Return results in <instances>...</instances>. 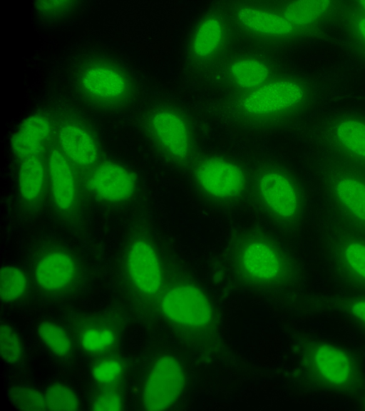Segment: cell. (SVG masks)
<instances>
[{
    "label": "cell",
    "mask_w": 365,
    "mask_h": 411,
    "mask_svg": "<svg viewBox=\"0 0 365 411\" xmlns=\"http://www.w3.org/2000/svg\"><path fill=\"white\" fill-rule=\"evenodd\" d=\"M9 395L11 404L18 410L27 411L47 410L45 395L35 388L19 385L13 387Z\"/></svg>",
    "instance_id": "27"
},
{
    "label": "cell",
    "mask_w": 365,
    "mask_h": 411,
    "mask_svg": "<svg viewBox=\"0 0 365 411\" xmlns=\"http://www.w3.org/2000/svg\"><path fill=\"white\" fill-rule=\"evenodd\" d=\"M349 314L365 328V298L351 300L347 307Z\"/></svg>",
    "instance_id": "33"
},
{
    "label": "cell",
    "mask_w": 365,
    "mask_h": 411,
    "mask_svg": "<svg viewBox=\"0 0 365 411\" xmlns=\"http://www.w3.org/2000/svg\"><path fill=\"white\" fill-rule=\"evenodd\" d=\"M49 197L57 215L68 224L78 222L81 213L80 183L73 166L60 150L53 148L46 160Z\"/></svg>",
    "instance_id": "6"
},
{
    "label": "cell",
    "mask_w": 365,
    "mask_h": 411,
    "mask_svg": "<svg viewBox=\"0 0 365 411\" xmlns=\"http://www.w3.org/2000/svg\"><path fill=\"white\" fill-rule=\"evenodd\" d=\"M123 400L119 395L106 392L98 395L92 403L95 411H119L123 410Z\"/></svg>",
    "instance_id": "32"
},
{
    "label": "cell",
    "mask_w": 365,
    "mask_h": 411,
    "mask_svg": "<svg viewBox=\"0 0 365 411\" xmlns=\"http://www.w3.org/2000/svg\"><path fill=\"white\" fill-rule=\"evenodd\" d=\"M47 410L53 411L77 410L80 402L75 392L61 383L48 386L45 394Z\"/></svg>",
    "instance_id": "26"
},
{
    "label": "cell",
    "mask_w": 365,
    "mask_h": 411,
    "mask_svg": "<svg viewBox=\"0 0 365 411\" xmlns=\"http://www.w3.org/2000/svg\"><path fill=\"white\" fill-rule=\"evenodd\" d=\"M34 275L38 287L47 292H59L71 286L78 275L77 260L69 249L55 241H46L38 250Z\"/></svg>",
    "instance_id": "10"
},
{
    "label": "cell",
    "mask_w": 365,
    "mask_h": 411,
    "mask_svg": "<svg viewBox=\"0 0 365 411\" xmlns=\"http://www.w3.org/2000/svg\"><path fill=\"white\" fill-rule=\"evenodd\" d=\"M333 134L340 146L349 153L365 158V121L356 117H345L333 126Z\"/></svg>",
    "instance_id": "18"
},
{
    "label": "cell",
    "mask_w": 365,
    "mask_h": 411,
    "mask_svg": "<svg viewBox=\"0 0 365 411\" xmlns=\"http://www.w3.org/2000/svg\"><path fill=\"white\" fill-rule=\"evenodd\" d=\"M227 255L235 279L251 289L276 290L295 275L294 262L272 235L259 228H245L229 240Z\"/></svg>",
    "instance_id": "1"
},
{
    "label": "cell",
    "mask_w": 365,
    "mask_h": 411,
    "mask_svg": "<svg viewBox=\"0 0 365 411\" xmlns=\"http://www.w3.org/2000/svg\"><path fill=\"white\" fill-rule=\"evenodd\" d=\"M161 309L167 319L186 328H202L212 317L207 295L198 286L187 282L177 283L166 291Z\"/></svg>",
    "instance_id": "9"
},
{
    "label": "cell",
    "mask_w": 365,
    "mask_h": 411,
    "mask_svg": "<svg viewBox=\"0 0 365 411\" xmlns=\"http://www.w3.org/2000/svg\"><path fill=\"white\" fill-rule=\"evenodd\" d=\"M355 28L358 34L365 41V16L357 19L355 23Z\"/></svg>",
    "instance_id": "34"
},
{
    "label": "cell",
    "mask_w": 365,
    "mask_h": 411,
    "mask_svg": "<svg viewBox=\"0 0 365 411\" xmlns=\"http://www.w3.org/2000/svg\"><path fill=\"white\" fill-rule=\"evenodd\" d=\"M0 275V296L2 301L13 302L24 294L27 279L21 269L14 265H3Z\"/></svg>",
    "instance_id": "25"
},
{
    "label": "cell",
    "mask_w": 365,
    "mask_h": 411,
    "mask_svg": "<svg viewBox=\"0 0 365 411\" xmlns=\"http://www.w3.org/2000/svg\"><path fill=\"white\" fill-rule=\"evenodd\" d=\"M358 4L360 5L362 10L365 11V0L359 1H358Z\"/></svg>",
    "instance_id": "35"
},
{
    "label": "cell",
    "mask_w": 365,
    "mask_h": 411,
    "mask_svg": "<svg viewBox=\"0 0 365 411\" xmlns=\"http://www.w3.org/2000/svg\"><path fill=\"white\" fill-rule=\"evenodd\" d=\"M38 336L46 347L56 356L66 357L72 349V342L66 331L50 321H43L36 328Z\"/></svg>",
    "instance_id": "22"
},
{
    "label": "cell",
    "mask_w": 365,
    "mask_h": 411,
    "mask_svg": "<svg viewBox=\"0 0 365 411\" xmlns=\"http://www.w3.org/2000/svg\"><path fill=\"white\" fill-rule=\"evenodd\" d=\"M305 97V91L300 84L282 80L257 88L242 101L241 106L249 113L265 115L297 106Z\"/></svg>",
    "instance_id": "13"
},
{
    "label": "cell",
    "mask_w": 365,
    "mask_h": 411,
    "mask_svg": "<svg viewBox=\"0 0 365 411\" xmlns=\"http://www.w3.org/2000/svg\"><path fill=\"white\" fill-rule=\"evenodd\" d=\"M74 2L68 1H38L36 2L38 12L48 18L62 16L70 11Z\"/></svg>",
    "instance_id": "31"
},
{
    "label": "cell",
    "mask_w": 365,
    "mask_h": 411,
    "mask_svg": "<svg viewBox=\"0 0 365 411\" xmlns=\"http://www.w3.org/2000/svg\"><path fill=\"white\" fill-rule=\"evenodd\" d=\"M20 201L29 211H37L49 196L46 162L41 155L20 161L17 177Z\"/></svg>",
    "instance_id": "14"
},
{
    "label": "cell",
    "mask_w": 365,
    "mask_h": 411,
    "mask_svg": "<svg viewBox=\"0 0 365 411\" xmlns=\"http://www.w3.org/2000/svg\"><path fill=\"white\" fill-rule=\"evenodd\" d=\"M123 365L115 358L108 357L98 361L91 370L94 380L102 385L115 382L123 373Z\"/></svg>",
    "instance_id": "29"
},
{
    "label": "cell",
    "mask_w": 365,
    "mask_h": 411,
    "mask_svg": "<svg viewBox=\"0 0 365 411\" xmlns=\"http://www.w3.org/2000/svg\"><path fill=\"white\" fill-rule=\"evenodd\" d=\"M115 331L107 325H96L86 328L81 333L79 342L82 348L90 353H100L111 347L116 341Z\"/></svg>",
    "instance_id": "24"
},
{
    "label": "cell",
    "mask_w": 365,
    "mask_h": 411,
    "mask_svg": "<svg viewBox=\"0 0 365 411\" xmlns=\"http://www.w3.org/2000/svg\"><path fill=\"white\" fill-rule=\"evenodd\" d=\"M148 132L157 148L175 166L183 168L192 156L193 141L185 121L170 111L153 114L148 123Z\"/></svg>",
    "instance_id": "11"
},
{
    "label": "cell",
    "mask_w": 365,
    "mask_h": 411,
    "mask_svg": "<svg viewBox=\"0 0 365 411\" xmlns=\"http://www.w3.org/2000/svg\"><path fill=\"white\" fill-rule=\"evenodd\" d=\"M334 190L344 207L365 221V184L351 178H342L336 183Z\"/></svg>",
    "instance_id": "20"
},
{
    "label": "cell",
    "mask_w": 365,
    "mask_h": 411,
    "mask_svg": "<svg viewBox=\"0 0 365 411\" xmlns=\"http://www.w3.org/2000/svg\"><path fill=\"white\" fill-rule=\"evenodd\" d=\"M299 365L305 377L325 390L349 394L361 387L363 377L358 362L348 351L333 343L320 340L305 343Z\"/></svg>",
    "instance_id": "5"
},
{
    "label": "cell",
    "mask_w": 365,
    "mask_h": 411,
    "mask_svg": "<svg viewBox=\"0 0 365 411\" xmlns=\"http://www.w3.org/2000/svg\"><path fill=\"white\" fill-rule=\"evenodd\" d=\"M58 148L73 166L88 170L100 156L98 144L92 133L83 126L66 123L58 131Z\"/></svg>",
    "instance_id": "15"
},
{
    "label": "cell",
    "mask_w": 365,
    "mask_h": 411,
    "mask_svg": "<svg viewBox=\"0 0 365 411\" xmlns=\"http://www.w3.org/2000/svg\"><path fill=\"white\" fill-rule=\"evenodd\" d=\"M240 21L252 31L269 36H282L293 32V26L284 17L257 9L245 7L238 11Z\"/></svg>",
    "instance_id": "17"
},
{
    "label": "cell",
    "mask_w": 365,
    "mask_h": 411,
    "mask_svg": "<svg viewBox=\"0 0 365 411\" xmlns=\"http://www.w3.org/2000/svg\"><path fill=\"white\" fill-rule=\"evenodd\" d=\"M51 133V125L47 118L38 114L29 116L11 138L13 153L20 161L41 155Z\"/></svg>",
    "instance_id": "16"
},
{
    "label": "cell",
    "mask_w": 365,
    "mask_h": 411,
    "mask_svg": "<svg viewBox=\"0 0 365 411\" xmlns=\"http://www.w3.org/2000/svg\"><path fill=\"white\" fill-rule=\"evenodd\" d=\"M344 261L350 270L365 281V244L349 243L343 251Z\"/></svg>",
    "instance_id": "30"
},
{
    "label": "cell",
    "mask_w": 365,
    "mask_h": 411,
    "mask_svg": "<svg viewBox=\"0 0 365 411\" xmlns=\"http://www.w3.org/2000/svg\"><path fill=\"white\" fill-rule=\"evenodd\" d=\"M246 199L260 217L278 228L292 227L302 213L299 186L291 173L277 165L265 164L250 173Z\"/></svg>",
    "instance_id": "2"
},
{
    "label": "cell",
    "mask_w": 365,
    "mask_h": 411,
    "mask_svg": "<svg viewBox=\"0 0 365 411\" xmlns=\"http://www.w3.org/2000/svg\"><path fill=\"white\" fill-rule=\"evenodd\" d=\"M86 171L83 188L103 204L121 206L137 194L139 186L136 175L118 163L100 162Z\"/></svg>",
    "instance_id": "7"
},
{
    "label": "cell",
    "mask_w": 365,
    "mask_h": 411,
    "mask_svg": "<svg viewBox=\"0 0 365 411\" xmlns=\"http://www.w3.org/2000/svg\"><path fill=\"white\" fill-rule=\"evenodd\" d=\"M185 385L184 370L172 355L159 357L151 367L143 390L144 409L160 411L169 408L178 400Z\"/></svg>",
    "instance_id": "12"
},
{
    "label": "cell",
    "mask_w": 365,
    "mask_h": 411,
    "mask_svg": "<svg viewBox=\"0 0 365 411\" xmlns=\"http://www.w3.org/2000/svg\"><path fill=\"white\" fill-rule=\"evenodd\" d=\"M222 38V28L215 18H208L198 27L193 41V51L196 56L205 57L212 54L220 46Z\"/></svg>",
    "instance_id": "21"
},
{
    "label": "cell",
    "mask_w": 365,
    "mask_h": 411,
    "mask_svg": "<svg viewBox=\"0 0 365 411\" xmlns=\"http://www.w3.org/2000/svg\"><path fill=\"white\" fill-rule=\"evenodd\" d=\"M147 231L134 233L128 240L125 253L128 276L141 293L155 295L163 281L161 261L156 247Z\"/></svg>",
    "instance_id": "8"
},
{
    "label": "cell",
    "mask_w": 365,
    "mask_h": 411,
    "mask_svg": "<svg viewBox=\"0 0 365 411\" xmlns=\"http://www.w3.org/2000/svg\"><path fill=\"white\" fill-rule=\"evenodd\" d=\"M74 83L83 98L98 109L118 111L134 100L133 78L120 64L109 58L95 56L80 63Z\"/></svg>",
    "instance_id": "3"
},
{
    "label": "cell",
    "mask_w": 365,
    "mask_h": 411,
    "mask_svg": "<svg viewBox=\"0 0 365 411\" xmlns=\"http://www.w3.org/2000/svg\"><path fill=\"white\" fill-rule=\"evenodd\" d=\"M0 350L4 362L9 364L19 362L23 355L21 341L14 329L6 323L0 327Z\"/></svg>",
    "instance_id": "28"
},
{
    "label": "cell",
    "mask_w": 365,
    "mask_h": 411,
    "mask_svg": "<svg viewBox=\"0 0 365 411\" xmlns=\"http://www.w3.org/2000/svg\"><path fill=\"white\" fill-rule=\"evenodd\" d=\"M230 71L235 81L246 88L260 86L269 73L267 67L263 63L254 59L237 61L232 64Z\"/></svg>",
    "instance_id": "23"
},
{
    "label": "cell",
    "mask_w": 365,
    "mask_h": 411,
    "mask_svg": "<svg viewBox=\"0 0 365 411\" xmlns=\"http://www.w3.org/2000/svg\"><path fill=\"white\" fill-rule=\"evenodd\" d=\"M250 173L239 163L226 158H202L190 169L188 181L195 194L209 206L227 210L247 197Z\"/></svg>",
    "instance_id": "4"
},
{
    "label": "cell",
    "mask_w": 365,
    "mask_h": 411,
    "mask_svg": "<svg viewBox=\"0 0 365 411\" xmlns=\"http://www.w3.org/2000/svg\"><path fill=\"white\" fill-rule=\"evenodd\" d=\"M331 4L329 1H293L285 7L284 17L292 26H307L323 17L329 10Z\"/></svg>",
    "instance_id": "19"
}]
</instances>
